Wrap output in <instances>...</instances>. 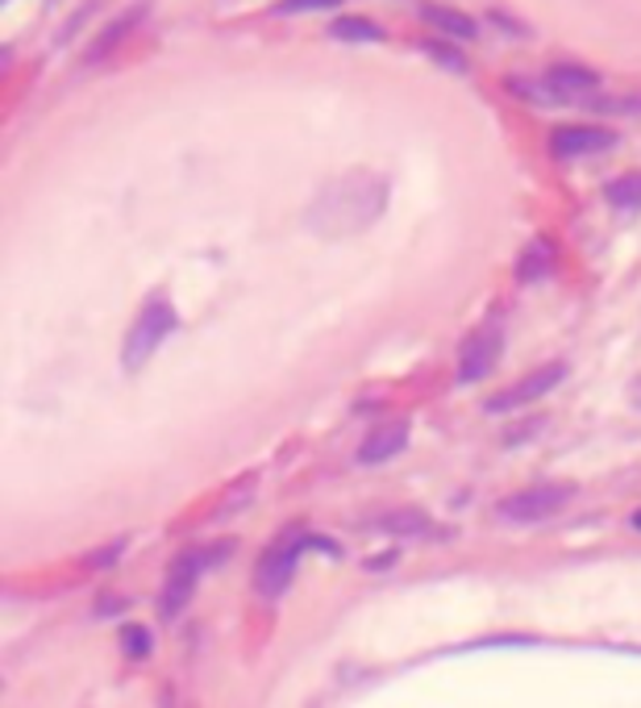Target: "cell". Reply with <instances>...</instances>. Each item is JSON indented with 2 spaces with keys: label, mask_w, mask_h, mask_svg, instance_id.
<instances>
[{
  "label": "cell",
  "mask_w": 641,
  "mask_h": 708,
  "mask_svg": "<svg viewBox=\"0 0 641 708\" xmlns=\"http://www.w3.org/2000/svg\"><path fill=\"white\" fill-rule=\"evenodd\" d=\"M342 0H283L279 13H317V9H338Z\"/></svg>",
  "instance_id": "cell-17"
},
{
  "label": "cell",
  "mask_w": 641,
  "mask_h": 708,
  "mask_svg": "<svg viewBox=\"0 0 641 708\" xmlns=\"http://www.w3.org/2000/svg\"><path fill=\"white\" fill-rule=\"evenodd\" d=\"M404 442H409V425H404V421H396V425H383V430H375L363 442V450H359V463H366V466L387 463L392 454H400V450H404Z\"/></svg>",
  "instance_id": "cell-11"
},
{
  "label": "cell",
  "mask_w": 641,
  "mask_h": 708,
  "mask_svg": "<svg viewBox=\"0 0 641 708\" xmlns=\"http://www.w3.org/2000/svg\"><path fill=\"white\" fill-rule=\"evenodd\" d=\"M380 530H387V534H400V537H421V534H430V521L421 517L416 509H400V513H387V517H380Z\"/></svg>",
  "instance_id": "cell-13"
},
{
  "label": "cell",
  "mask_w": 641,
  "mask_h": 708,
  "mask_svg": "<svg viewBox=\"0 0 641 708\" xmlns=\"http://www.w3.org/2000/svg\"><path fill=\"white\" fill-rule=\"evenodd\" d=\"M562 371H567L562 363H550V367H541V371H534V376H525V380H517L513 388H504V392H496V397L487 400V413H513V409H525V404H538L550 388H558Z\"/></svg>",
  "instance_id": "cell-6"
},
{
  "label": "cell",
  "mask_w": 641,
  "mask_h": 708,
  "mask_svg": "<svg viewBox=\"0 0 641 708\" xmlns=\"http://www.w3.org/2000/svg\"><path fill=\"white\" fill-rule=\"evenodd\" d=\"M142 18H146V4H134V9H125L122 18L108 21V25H104V34H96V42L87 47V63H101V59H108V54L122 47L125 38L138 30Z\"/></svg>",
  "instance_id": "cell-10"
},
{
  "label": "cell",
  "mask_w": 641,
  "mask_h": 708,
  "mask_svg": "<svg viewBox=\"0 0 641 708\" xmlns=\"http://www.w3.org/2000/svg\"><path fill=\"white\" fill-rule=\"evenodd\" d=\"M425 51L434 54L437 63H446V68H454V71H467V59H458V54L451 51V47H437V42H430Z\"/></svg>",
  "instance_id": "cell-18"
},
{
  "label": "cell",
  "mask_w": 641,
  "mask_h": 708,
  "mask_svg": "<svg viewBox=\"0 0 641 708\" xmlns=\"http://www.w3.org/2000/svg\"><path fill=\"white\" fill-rule=\"evenodd\" d=\"M600 92V75L591 68H579V63H555L541 80V101H583V96H596Z\"/></svg>",
  "instance_id": "cell-8"
},
{
  "label": "cell",
  "mask_w": 641,
  "mask_h": 708,
  "mask_svg": "<svg viewBox=\"0 0 641 708\" xmlns=\"http://www.w3.org/2000/svg\"><path fill=\"white\" fill-rule=\"evenodd\" d=\"M312 546V534L304 530H288V534H279V542L271 551L259 558V571H255V587H259V596L267 601H276L283 587L292 584L296 567H300V554Z\"/></svg>",
  "instance_id": "cell-3"
},
{
  "label": "cell",
  "mask_w": 641,
  "mask_h": 708,
  "mask_svg": "<svg viewBox=\"0 0 641 708\" xmlns=\"http://www.w3.org/2000/svg\"><path fill=\"white\" fill-rule=\"evenodd\" d=\"M500 355H504L500 329L496 326L475 329L467 338V346H463V355H458V380L475 383V380H484V376H492V367L500 363Z\"/></svg>",
  "instance_id": "cell-7"
},
{
  "label": "cell",
  "mask_w": 641,
  "mask_h": 708,
  "mask_svg": "<svg viewBox=\"0 0 641 708\" xmlns=\"http://www.w3.org/2000/svg\"><path fill=\"white\" fill-rule=\"evenodd\" d=\"M633 525H638V530H641V513H638V517H633Z\"/></svg>",
  "instance_id": "cell-21"
},
{
  "label": "cell",
  "mask_w": 641,
  "mask_h": 708,
  "mask_svg": "<svg viewBox=\"0 0 641 708\" xmlns=\"http://www.w3.org/2000/svg\"><path fill=\"white\" fill-rule=\"evenodd\" d=\"M125 650H130V655H146V650H151L146 629H130V634H125Z\"/></svg>",
  "instance_id": "cell-20"
},
{
  "label": "cell",
  "mask_w": 641,
  "mask_h": 708,
  "mask_svg": "<svg viewBox=\"0 0 641 708\" xmlns=\"http://www.w3.org/2000/svg\"><path fill=\"white\" fill-rule=\"evenodd\" d=\"M387 205V184L375 172H347L317 192L309 208V229L321 238H350L375 222Z\"/></svg>",
  "instance_id": "cell-1"
},
{
  "label": "cell",
  "mask_w": 641,
  "mask_h": 708,
  "mask_svg": "<svg viewBox=\"0 0 641 708\" xmlns=\"http://www.w3.org/2000/svg\"><path fill=\"white\" fill-rule=\"evenodd\" d=\"M425 21L451 38H475V21L454 13V9H442V4H430V9H425Z\"/></svg>",
  "instance_id": "cell-12"
},
{
  "label": "cell",
  "mask_w": 641,
  "mask_h": 708,
  "mask_svg": "<svg viewBox=\"0 0 641 708\" xmlns=\"http://www.w3.org/2000/svg\"><path fill=\"white\" fill-rule=\"evenodd\" d=\"M213 558H217V554H200V551H188L175 558L172 571H167V584H163V596H158L163 622H175V617L184 613V605L192 601V587H196L200 571H205Z\"/></svg>",
  "instance_id": "cell-4"
},
{
  "label": "cell",
  "mask_w": 641,
  "mask_h": 708,
  "mask_svg": "<svg viewBox=\"0 0 641 708\" xmlns=\"http://www.w3.org/2000/svg\"><path fill=\"white\" fill-rule=\"evenodd\" d=\"M172 329H175V305L167 296H151L146 309L138 312V321L125 334V346H122L125 371H142V367L151 363V355L163 346V338H167Z\"/></svg>",
  "instance_id": "cell-2"
},
{
  "label": "cell",
  "mask_w": 641,
  "mask_h": 708,
  "mask_svg": "<svg viewBox=\"0 0 641 708\" xmlns=\"http://www.w3.org/2000/svg\"><path fill=\"white\" fill-rule=\"evenodd\" d=\"M608 205H617V208H641V172L612 179V184H608Z\"/></svg>",
  "instance_id": "cell-15"
},
{
  "label": "cell",
  "mask_w": 641,
  "mask_h": 708,
  "mask_svg": "<svg viewBox=\"0 0 641 708\" xmlns=\"http://www.w3.org/2000/svg\"><path fill=\"white\" fill-rule=\"evenodd\" d=\"M330 38H342V42H375L380 34V25L366 18H342L330 25Z\"/></svg>",
  "instance_id": "cell-14"
},
{
  "label": "cell",
  "mask_w": 641,
  "mask_h": 708,
  "mask_svg": "<svg viewBox=\"0 0 641 708\" xmlns=\"http://www.w3.org/2000/svg\"><path fill=\"white\" fill-rule=\"evenodd\" d=\"M567 501H571V488H567V484H538V488H525V492H517V496H508V501L500 504V517L529 525V521L555 517V513Z\"/></svg>",
  "instance_id": "cell-5"
},
{
  "label": "cell",
  "mask_w": 641,
  "mask_h": 708,
  "mask_svg": "<svg viewBox=\"0 0 641 708\" xmlns=\"http://www.w3.org/2000/svg\"><path fill=\"white\" fill-rule=\"evenodd\" d=\"M612 146H617V134L600 130V125H562V130L550 134V151L558 158L600 155V151H612Z\"/></svg>",
  "instance_id": "cell-9"
},
{
  "label": "cell",
  "mask_w": 641,
  "mask_h": 708,
  "mask_svg": "<svg viewBox=\"0 0 641 708\" xmlns=\"http://www.w3.org/2000/svg\"><path fill=\"white\" fill-rule=\"evenodd\" d=\"M596 109H604V113H641V92L624 96V101H596Z\"/></svg>",
  "instance_id": "cell-19"
},
{
  "label": "cell",
  "mask_w": 641,
  "mask_h": 708,
  "mask_svg": "<svg viewBox=\"0 0 641 708\" xmlns=\"http://www.w3.org/2000/svg\"><path fill=\"white\" fill-rule=\"evenodd\" d=\"M550 271V243H534L525 255H520V267H517V276L529 284V279H541Z\"/></svg>",
  "instance_id": "cell-16"
}]
</instances>
